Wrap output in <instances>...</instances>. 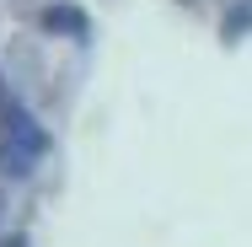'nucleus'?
<instances>
[{"label": "nucleus", "mask_w": 252, "mask_h": 247, "mask_svg": "<svg viewBox=\"0 0 252 247\" xmlns=\"http://www.w3.org/2000/svg\"><path fill=\"white\" fill-rule=\"evenodd\" d=\"M43 27H49V33H75V38H81L92 22H86V11H75V5H49V11H43Z\"/></svg>", "instance_id": "nucleus-2"}, {"label": "nucleus", "mask_w": 252, "mask_h": 247, "mask_svg": "<svg viewBox=\"0 0 252 247\" xmlns=\"http://www.w3.org/2000/svg\"><path fill=\"white\" fill-rule=\"evenodd\" d=\"M43 150H49L43 124L16 97H5L0 102V172H5V177H27V172L43 161Z\"/></svg>", "instance_id": "nucleus-1"}, {"label": "nucleus", "mask_w": 252, "mask_h": 247, "mask_svg": "<svg viewBox=\"0 0 252 247\" xmlns=\"http://www.w3.org/2000/svg\"><path fill=\"white\" fill-rule=\"evenodd\" d=\"M0 247H27V237H22V231H11V237H0Z\"/></svg>", "instance_id": "nucleus-4"}, {"label": "nucleus", "mask_w": 252, "mask_h": 247, "mask_svg": "<svg viewBox=\"0 0 252 247\" xmlns=\"http://www.w3.org/2000/svg\"><path fill=\"white\" fill-rule=\"evenodd\" d=\"M247 27H252V0H242V5H236V11L225 16V38H242Z\"/></svg>", "instance_id": "nucleus-3"}]
</instances>
